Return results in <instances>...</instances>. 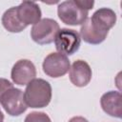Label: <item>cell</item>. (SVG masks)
Returning <instances> with one entry per match:
<instances>
[{"instance_id": "obj_4", "label": "cell", "mask_w": 122, "mask_h": 122, "mask_svg": "<svg viewBox=\"0 0 122 122\" xmlns=\"http://www.w3.org/2000/svg\"><path fill=\"white\" fill-rule=\"evenodd\" d=\"M81 38L79 33L74 30L61 29L58 30L55 38L54 44L58 52L64 55H71L76 52L80 47Z\"/></svg>"}, {"instance_id": "obj_18", "label": "cell", "mask_w": 122, "mask_h": 122, "mask_svg": "<svg viewBox=\"0 0 122 122\" xmlns=\"http://www.w3.org/2000/svg\"><path fill=\"white\" fill-rule=\"evenodd\" d=\"M0 122H4V114L1 110H0Z\"/></svg>"}, {"instance_id": "obj_13", "label": "cell", "mask_w": 122, "mask_h": 122, "mask_svg": "<svg viewBox=\"0 0 122 122\" xmlns=\"http://www.w3.org/2000/svg\"><path fill=\"white\" fill-rule=\"evenodd\" d=\"M2 24L10 32H20L27 27L19 20L16 14V7L7 10L2 16Z\"/></svg>"}, {"instance_id": "obj_7", "label": "cell", "mask_w": 122, "mask_h": 122, "mask_svg": "<svg viewBox=\"0 0 122 122\" xmlns=\"http://www.w3.org/2000/svg\"><path fill=\"white\" fill-rule=\"evenodd\" d=\"M13 83L24 86L28 85L30 81L35 79L36 69L33 63L28 59L18 60L11 69L10 73Z\"/></svg>"}, {"instance_id": "obj_12", "label": "cell", "mask_w": 122, "mask_h": 122, "mask_svg": "<svg viewBox=\"0 0 122 122\" xmlns=\"http://www.w3.org/2000/svg\"><path fill=\"white\" fill-rule=\"evenodd\" d=\"M79 35H80V38H82L86 43L97 45V44L102 43L106 39L108 34L97 30L92 25L90 18H87V20L82 24V26L80 28Z\"/></svg>"}, {"instance_id": "obj_5", "label": "cell", "mask_w": 122, "mask_h": 122, "mask_svg": "<svg viewBox=\"0 0 122 122\" xmlns=\"http://www.w3.org/2000/svg\"><path fill=\"white\" fill-rule=\"evenodd\" d=\"M0 103L8 114L18 116L26 112L28 106L24 100V93L20 89L10 88L7 90L0 98Z\"/></svg>"}, {"instance_id": "obj_10", "label": "cell", "mask_w": 122, "mask_h": 122, "mask_svg": "<svg viewBox=\"0 0 122 122\" xmlns=\"http://www.w3.org/2000/svg\"><path fill=\"white\" fill-rule=\"evenodd\" d=\"M16 14L26 27L30 24L34 25L41 20V10L32 1H23L16 7Z\"/></svg>"}, {"instance_id": "obj_11", "label": "cell", "mask_w": 122, "mask_h": 122, "mask_svg": "<svg viewBox=\"0 0 122 122\" xmlns=\"http://www.w3.org/2000/svg\"><path fill=\"white\" fill-rule=\"evenodd\" d=\"M103 111L113 117L121 118L122 116V96L119 92L110 91L104 93L100 99Z\"/></svg>"}, {"instance_id": "obj_6", "label": "cell", "mask_w": 122, "mask_h": 122, "mask_svg": "<svg viewBox=\"0 0 122 122\" xmlns=\"http://www.w3.org/2000/svg\"><path fill=\"white\" fill-rule=\"evenodd\" d=\"M44 72L52 78L65 75L70 70V60L60 52H51L43 61Z\"/></svg>"}, {"instance_id": "obj_16", "label": "cell", "mask_w": 122, "mask_h": 122, "mask_svg": "<svg viewBox=\"0 0 122 122\" xmlns=\"http://www.w3.org/2000/svg\"><path fill=\"white\" fill-rule=\"evenodd\" d=\"M12 88V84L5 78H0V98L2 96V94L9 89Z\"/></svg>"}, {"instance_id": "obj_17", "label": "cell", "mask_w": 122, "mask_h": 122, "mask_svg": "<svg viewBox=\"0 0 122 122\" xmlns=\"http://www.w3.org/2000/svg\"><path fill=\"white\" fill-rule=\"evenodd\" d=\"M69 122H89V121L82 116H74V117L71 118L69 120Z\"/></svg>"}, {"instance_id": "obj_3", "label": "cell", "mask_w": 122, "mask_h": 122, "mask_svg": "<svg viewBox=\"0 0 122 122\" xmlns=\"http://www.w3.org/2000/svg\"><path fill=\"white\" fill-rule=\"evenodd\" d=\"M57 14L64 24L77 26L82 25L87 20L89 11L80 9L73 0H69L58 5Z\"/></svg>"}, {"instance_id": "obj_8", "label": "cell", "mask_w": 122, "mask_h": 122, "mask_svg": "<svg viewBox=\"0 0 122 122\" xmlns=\"http://www.w3.org/2000/svg\"><path fill=\"white\" fill-rule=\"evenodd\" d=\"M92 69L84 60H76L70 68V80L76 87L87 86L92 79Z\"/></svg>"}, {"instance_id": "obj_2", "label": "cell", "mask_w": 122, "mask_h": 122, "mask_svg": "<svg viewBox=\"0 0 122 122\" xmlns=\"http://www.w3.org/2000/svg\"><path fill=\"white\" fill-rule=\"evenodd\" d=\"M59 30V25L55 20L51 18H44L32 26L30 36L32 40L37 44L46 45L54 41V38Z\"/></svg>"}, {"instance_id": "obj_14", "label": "cell", "mask_w": 122, "mask_h": 122, "mask_svg": "<svg viewBox=\"0 0 122 122\" xmlns=\"http://www.w3.org/2000/svg\"><path fill=\"white\" fill-rule=\"evenodd\" d=\"M24 122H51L49 115L42 112H32L29 113Z\"/></svg>"}, {"instance_id": "obj_9", "label": "cell", "mask_w": 122, "mask_h": 122, "mask_svg": "<svg viewBox=\"0 0 122 122\" xmlns=\"http://www.w3.org/2000/svg\"><path fill=\"white\" fill-rule=\"evenodd\" d=\"M90 20L97 30L108 34L109 30L115 25L116 14L109 8H101L92 14Z\"/></svg>"}, {"instance_id": "obj_1", "label": "cell", "mask_w": 122, "mask_h": 122, "mask_svg": "<svg viewBox=\"0 0 122 122\" xmlns=\"http://www.w3.org/2000/svg\"><path fill=\"white\" fill-rule=\"evenodd\" d=\"M51 99V84L41 78L30 81L24 92V100L28 107L44 108L49 105Z\"/></svg>"}, {"instance_id": "obj_15", "label": "cell", "mask_w": 122, "mask_h": 122, "mask_svg": "<svg viewBox=\"0 0 122 122\" xmlns=\"http://www.w3.org/2000/svg\"><path fill=\"white\" fill-rule=\"evenodd\" d=\"M75 4L82 10H87L89 11V10L92 9L93 5H94V2L93 1H83V0H74Z\"/></svg>"}]
</instances>
